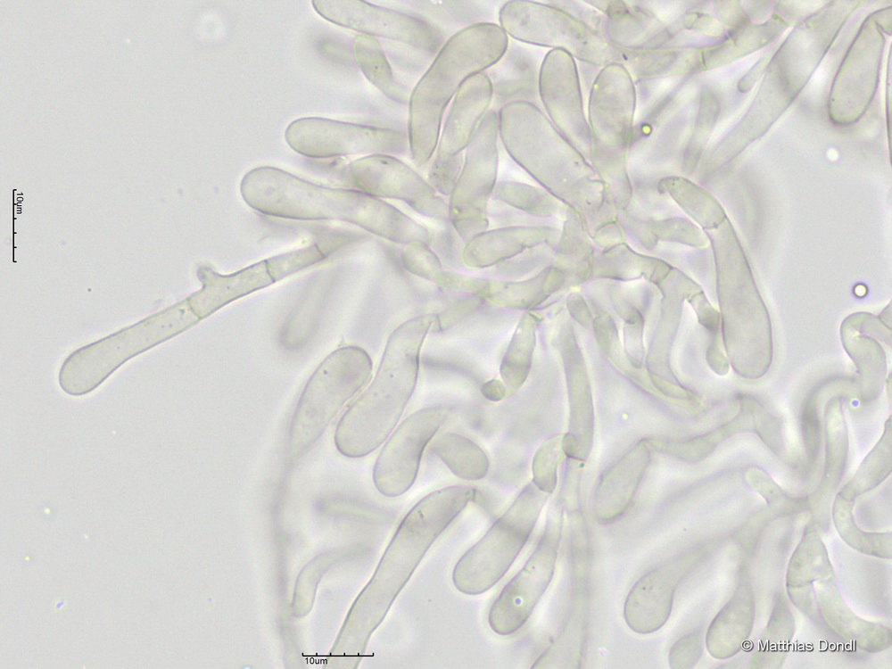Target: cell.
<instances>
[{
    "label": "cell",
    "mask_w": 892,
    "mask_h": 669,
    "mask_svg": "<svg viewBox=\"0 0 892 669\" xmlns=\"http://www.w3.org/2000/svg\"><path fill=\"white\" fill-rule=\"evenodd\" d=\"M475 490L448 486L421 499L404 516L373 576L353 602L330 653V664L356 668L369 638L384 619L434 541L474 500Z\"/></svg>",
    "instance_id": "cell-1"
},
{
    "label": "cell",
    "mask_w": 892,
    "mask_h": 669,
    "mask_svg": "<svg viewBox=\"0 0 892 669\" xmlns=\"http://www.w3.org/2000/svg\"><path fill=\"white\" fill-rule=\"evenodd\" d=\"M435 314L414 317L388 337L374 379L341 417L334 435L347 458L378 448L399 422L417 384L419 356Z\"/></svg>",
    "instance_id": "cell-2"
},
{
    "label": "cell",
    "mask_w": 892,
    "mask_h": 669,
    "mask_svg": "<svg viewBox=\"0 0 892 669\" xmlns=\"http://www.w3.org/2000/svg\"><path fill=\"white\" fill-rule=\"evenodd\" d=\"M509 37L495 22L475 24L450 36L412 87L407 114L409 154L421 168L433 158L444 112L470 77L504 54Z\"/></svg>",
    "instance_id": "cell-3"
},
{
    "label": "cell",
    "mask_w": 892,
    "mask_h": 669,
    "mask_svg": "<svg viewBox=\"0 0 892 669\" xmlns=\"http://www.w3.org/2000/svg\"><path fill=\"white\" fill-rule=\"evenodd\" d=\"M244 201L254 211L294 220H340L373 235L384 230L389 208L382 199L357 189L319 186L285 170L260 166L240 183Z\"/></svg>",
    "instance_id": "cell-4"
},
{
    "label": "cell",
    "mask_w": 892,
    "mask_h": 669,
    "mask_svg": "<svg viewBox=\"0 0 892 669\" xmlns=\"http://www.w3.org/2000/svg\"><path fill=\"white\" fill-rule=\"evenodd\" d=\"M713 236L727 354L740 376H762L768 370L772 356L767 310L728 219Z\"/></svg>",
    "instance_id": "cell-5"
},
{
    "label": "cell",
    "mask_w": 892,
    "mask_h": 669,
    "mask_svg": "<svg viewBox=\"0 0 892 669\" xmlns=\"http://www.w3.org/2000/svg\"><path fill=\"white\" fill-rule=\"evenodd\" d=\"M499 137L510 157L558 196L597 197L599 184L579 153L542 109L512 103L498 112Z\"/></svg>",
    "instance_id": "cell-6"
},
{
    "label": "cell",
    "mask_w": 892,
    "mask_h": 669,
    "mask_svg": "<svg viewBox=\"0 0 892 669\" xmlns=\"http://www.w3.org/2000/svg\"><path fill=\"white\" fill-rule=\"evenodd\" d=\"M368 353L343 346L326 357L307 381L292 415L285 443L289 459L308 452L372 372Z\"/></svg>",
    "instance_id": "cell-7"
},
{
    "label": "cell",
    "mask_w": 892,
    "mask_h": 669,
    "mask_svg": "<svg viewBox=\"0 0 892 669\" xmlns=\"http://www.w3.org/2000/svg\"><path fill=\"white\" fill-rule=\"evenodd\" d=\"M636 103V87L627 70L619 63L601 68L588 101L590 159L624 196L629 193L624 167L632 145Z\"/></svg>",
    "instance_id": "cell-8"
},
{
    "label": "cell",
    "mask_w": 892,
    "mask_h": 669,
    "mask_svg": "<svg viewBox=\"0 0 892 669\" xmlns=\"http://www.w3.org/2000/svg\"><path fill=\"white\" fill-rule=\"evenodd\" d=\"M547 498L548 493L533 482L523 489L508 510L455 565L452 582L458 591L479 595L503 577L526 543Z\"/></svg>",
    "instance_id": "cell-9"
},
{
    "label": "cell",
    "mask_w": 892,
    "mask_h": 669,
    "mask_svg": "<svg viewBox=\"0 0 892 669\" xmlns=\"http://www.w3.org/2000/svg\"><path fill=\"white\" fill-rule=\"evenodd\" d=\"M500 27L517 42L563 50L581 62L603 68L619 63V49L569 12L535 1H508L498 13Z\"/></svg>",
    "instance_id": "cell-10"
},
{
    "label": "cell",
    "mask_w": 892,
    "mask_h": 669,
    "mask_svg": "<svg viewBox=\"0 0 892 669\" xmlns=\"http://www.w3.org/2000/svg\"><path fill=\"white\" fill-rule=\"evenodd\" d=\"M363 237L357 233L325 236L300 249L262 260L227 275H221L211 268H202L203 286L192 301V308L201 319L205 318L244 296L326 260Z\"/></svg>",
    "instance_id": "cell-11"
},
{
    "label": "cell",
    "mask_w": 892,
    "mask_h": 669,
    "mask_svg": "<svg viewBox=\"0 0 892 669\" xmlns=\"http://www.w3.org/2000/svg\"><path fill=\"white\" fill-rule=\"evenodd\" d=\"M499 138L498 112L490 110L464 150L463 167L448 203L449 220L465 241L485 231L489 225V201L497 183Z\"/></svg>",
    "instance_id": "cell-12"
},
{
    "label": "cell",
    "mask_w": 892,
    "mask_h": 669,
    "mask_svg": "<svg viewBox=\"0 0 892 669\" xmlns=\"http://www.w3.org/2000/svg\"><path fill=\"white\" fill-rule=\"evenodd\" d=\"M285 139L294 152L310 158L409 154L406 131L318 117L292 121Z\"/></svg>",
    "instance_id": "cell-13"
},
{
    "label": "cell",
    "mask_w": 892,
    "mask_h": 669,
    "mask_svg": "<svg viewBox=\"0 0 892 669\" xmlns=\"http://www.w3.org/2000/svg\"><path fill=\"white\" fill-rule=\"evenodd\" d=\"M313 9L338 26L382 41L406 44L436 54L447 34L433 22L389 6L358 0H314Z\"/></svg>",
    "instance_id": "cell-14"
},
{
    "label": "cell",
    "mask_w": 892,
    "mask_h": 669,
    "mask_svg": "<svg viewBox=\"0 0 892 669\" xmlns=\"http://www.w3.org/2000/svg\"><path fill=\"white\" fill-rule=\"evenodd\" d=\"M561 533L562 514L554 511L534 551L490 608L488 623L497 634L516 632L530 617L553 577Z\"/></svg>",
    "instance_id": "cell-15"
},
{
    "label": "cell",
    "mask_w": 892,
    "mask_h": 669,
    "mask_svg": "<svg viewBox=\"0 0 892 669\" xmlns=\"http://www.w3.org/2000/svg\"><path fill=\"white\" fill-rule=\"evenodd\" d=\"M884 37L874 12L863 23L833 81L829 115L837 124L856 121L875 94Z\"/></svg>",
    "instance_id": "cell-16"
},
{
    "label": "cell",
    "mask_w": 892,
    "mask_h": 669,
    "mask_svg": "<svg viewBox=\"0 0 892 669\" xmlns=\"http://www.w3.org/2000/svg\"><path fill=\"white\" fill-rule=\"evenodd\" d=\"M451 408L437 405L412 413L392 433L381 450L373 469L376 490L385 497H398L414 483L423 451L450 416Z\"/></svg>",
    "instance_id": "cell-17"
},
{
    "label": "cell",
    "mask_w": 892,
    "mask_h": 669,
    "mask_svg": "<svg viewBox=\"0 0 892 669\" xmlns=\"http://www.w3.org/2000/svg\"><path fill=\"white\" fill-rule=\"evenodd\" d=\"M347 175L357 190L378 198L401 200L423 216L445 221L448 204L416 170L387 154L358 158L347 167Z\"/></svg>",
    "instance_id": "cell-18"
},
{
    "label": "cell",
    "mask_w": 892,
    "mask_h": 669,
    "mask_svg": "<svg viewBox=\"0 0 892 669\" xmlns=\"http://www.w3.org/2000/svg\"><path fill=\"white\" fill-rule=\"evenodd\" d=\"M541 106L558 132L584 158L590 159V131L574 59L558 49L549 51L541 65Z\"/></svg>",
    "instance_id": "cell-19"
},
{
    "label": "cell",
    "mask_w": 892,
    "mask_h": 669,
    "mask_svg": "<svg viewBox=\"0 0 892 669\" xmlns=\"http://www.w3.org/2000/svg\"><path fill=\"white\" fill-rule=\"evenodd\" d=\"M693 555L673 558L650 570L629 591L624 607L627 625L640 634L652 633L668 620L675 589L687 574Z\"/></svg>",
    "instance_id": "cell-20"
},
{
    "label": "cell",
    "mask_w": 892,
    "mask_h": 669,
    "mask_svg": "<svg viewBox=\"0 0 892 669\" xmlns=\"http://www.w3.org/2000/svg\"><path fill=\"white\" fill-rule=\"evenodd\" d=\"M604 15L600 34L619 49L668 46L673 39L665 25L648 7L624 1H586Z\"/></svg>",
    "instance_id": "cell-21"
},
{
    "label": "cell",
    "mask_w": 892,
    "mask_h": 669,
    "mask_svg": "<svg viewBox=\"0 0 892 669\" xmlns=\"http://www.w3.org/2000/svg\"><path fill=\"white\" fill-rule=\"evenodd\" d=\"M542 60L523 43L509 40L501 57L484 72L492 88L491 110L499 112L512 103H529L541 108L539 78Z\"/></svg>",
    "instance_id": "cell-22"
},
{
    "label": "cell",
    "mask_w": 892,
    "mask_h": 669,
    "mask_svg": "<svg viewBox=\"0 0 892 669\" xmlns=\"http://www.w3.org/2000/svg\"><path fill=\"white\" fill-rule=\"evenodd\" d=\"M491 103L492 88L484 71L466 80L450 102L436 151L450 155L464 152L490 112Z\"/></svg>",
    "instance_id": "cell-23"
},
{
    "label": "cell",
    "mask_w": 892,
    "mask_h": 669,
    "mask_svg": "<svg viewBox=\"0 0 892 669\" xmlns=\"http://www.w3.org/2000/svg\"><path fill=\"white\" fill-rule=\"evenodd\" d=\"M437 285L481 297L490 303L508 309L524 310L538 304L550 288L548 273L525 281L484 279L442 270L434 281Z\"/></svg>",
    "instance_id": "cell-24"
},
{
    "label": "cell",
    "mask_w": 892,
    "mask_h": 669,
    "mask_svg": "<svg viewBox=\"0 0 892 669\" xmlns=\"http://www.w3.org/2000/svg\"><path fill=\"white\" fill-rule=\"evenodd\" d=\"M546 235V230L539 227H509L485 230L466 241L462 260L469 268H489L539 244Z\"/></svg>",
    "instance_id": "cell-25"
},
{
    "label": "cell",
    "mask_w": 892,
    "mask_h": 669,
    "mask_svg": "<svg viewBox=\"0 0 892 669\" xmlns=\"http://www.w3.org/2000/svg\"><path fill=\"white\" fill-rule=\"evenodd\" d=\"M648 465L642 452L632 453L601 477L594 498V516L601 524L619 518L629 508Z\"/></svg>",
    "instance_id": "cell-26"
},
{
    "label": "cell",
    "mask_w": 892,
    "mask_h": 669,
    "mask_svg": "<svg viewBox=\"0 0 892 669\" xmlns=\"http://www.w3.org/2000/svg\"><path fill=\"white\" fill-rule=\"evenodd\" d=\"M619 49V48H618ZM620 64L637 79L649 81L703 70L701 48L660 46L619 49Z\"/></svg>",
    "instance_id": "cell-27"
},
{
    "label": "cell",
    "mask_w": 892,
    "mask_h": 669,
    "mask_svg": "<svg viewBox=\"0 0 892 669\" xmlns=\"http://www.w3.org/2000/svg\"><path fill=\"white\" fill-rule=\"evenodd\" d=\"M392 8L424 18L441 28L450 37L479 23L493 22L492 8L479 1H389Z\"/></svg>",
    "instance_id": "cell-28"
},
{
    "label": "cell",
    "mask_w": 892,
    "mask_h": 669,
    "mask_svg": "<svg viewBox=\"0 0 892 669\" xmlns=\"http://www.w3.org/2000/svg\"><path fill=\"white\" fill-rule=\"evenodd\" d=\"M352 54L361 73L385 99L408 106L412 88L398 80L380 40L358 34L352 42Z\"/></svg>",
    "instance_id": "cell-29"
},
{
    "label": "cell",
    "mask_w": 892,
    "mask_h": 669,
    "mask_svg": "<svg viewBox=\"0 0 892 669\" xmlns=\"http://www.w3.org/2000/svg\"><path fill=\"white\" fill-rule=\"evenodd\" d=\"M747 596L746 589L739 590L710 624L706 644L713 657H731L739 649L741 642L748 635L752 624V605Z\"/></svg>",
    "instance_id": "cell-30"
},
{
    "label": "cell",
    "mask_w": 892,
    "mask_h": 669,
    "mask_svg": "<svg viewBox=\"0 0 892 669\" xmlns=\"http://www.w3.org/2000/svg\"><path fill=\"white\" fill-rule=\"evenodd\" d=\"M432 450L461 479L480 480L489 470V459L483 450L459 434L449 432L441 434L434 440Z\"/></svg>",
    "instance_id": "cell-31"
},
{
    "label": "cell",
    "mask_w": 892,
    "mask_h": 669,
    "mask_svg": "<svg viewBox=\"0 0 892 669\" xmlns=\"http://www.w3.org/2000/svg\"><path fill=\"white\" fill-rule=\"evenodd\" d=\"M537 318L524 314L518 322L502 358L500 374L507 389V397L516 393L530 372L535 345Z\"/></svg>",
    "instance_id": "cell-32"
},
{
    "label": "cell",
    "mask_w": 892,
    "mask_h": 669,
    "mask_svg": "<svg viewBox=\"0 0 892 669\" xmlns=\"http://www.w3.org/2000/svg\"><path fill=\"white\" fill-rule=\"evenodd\" d=\"M782 28L783 22L776 18L759 26H749L747 23L739 26L737 31L726 41L701 48L704 70L716 67L731 57L740 55L741 51L745 54L761 47L775 37Z\"/></svg>",
    "instance_id": "cell-33"
},
{
    "label": "cell",
    "mask_w": 892,
    "mask_h": 669,
    "mask_svg": "<svg viewBox=\"0 0 892 669\" xmlns=\"http://www.w3.org/2000/svg\"><path fill=\"white\" fill-rule=\"evenodd\" d=\"M662 186L703 225L718 226L727 219L717 200L692 182L681 178H669L662 181Z\"/></svg>",
    "instance_id": "cell-34"
},
{
    "label": "cell",
    "mask_w": 892,
    "mask_h": 669,
    "mask_svg": "<svg viewBox=\"0 0 892 669\" xmlns=\"http://www.w3.org/2000/svg\"><path fill=\"white\" fill-rule=\"evenodd\" d=\"M720 113V101L717 95L709 88L700 92L698 108L691 133L685 143L682 155V169L686 173L692 171L699 160Z\"/></svg>",
    "instance_id": "cell-35"
},
{
    "label": "cell",
    "mask_w": 892,
    "mask_h": 669,
    "mask_svg": "<svg viewBox=\"0 0 892 669\" xmlns=\"http://www.w3.org/2000/svg\"><path fill=\"white\" fill-rule=\"evenodd\" d=\"M491 199L534 215H547L555 205L553 198L545 191L508 180L496 183Z\"/></svg>",
    "instance_id": "cell-36"
},
{
    "label": "cell",
    "mask_w": 892,
    "mask_h": 669,
    "mask_svg": "<svg viewBox=\"0 0 892 669\" xmlns=\"http://www.w3.org/2000/svg\"><path fill=\"white\" fill-rule=\"evenodd\" d=\"M380 43L396 78L409 87L417 84L436 55L406 44L382 40Z\"/></svg>",
    "instance_id": "cell-37"
},
{
    "label": "cell",
    "mask_w": 892,
    "mask_h": 669,
    "mask_svg": "<svg viewBox=\"0 0 892 669\" xmlns=\"http://www.w3.org/2000/svg\"><path fill=\"white\" fill-rule=\"evenodd\" d=\"M841 338L846 351L862 375L872 371L883 376L885 354L874 337L857 330L845 319L841 326Z\"/></svg>",
    "instance_id": "cell-38"
},
{
    "label": "cell",
    "mask_w": 892,
    "mask_h": 669,
    "mask_svg": "<svg viewBox=\"0 0 892 669\" xmlns=\"http://www.w3.org/2000/svg\"><path fill=\"white\" fill-rule=\"evenodd\" d=\"M326 553L315 558L302 568L295 583L293 613L295 616L307 615L313 604L317 582L331 562Z\"/></svg>",
    "instance_id": "cell-39"
},
{
    "label": "cell",
    "mask_w": 892,
    "mask_h": 669,
    "mask_svg": "<svg viewBox=\"0 0 892 669\" xmlns=\"http://www.w3.org/2000/svg\"><path fill=\"white\" fill-rule=\"evenodd\" d=\"M427 173V182L441 195L451 194L464 163V152L446 154L435 151Z\"/></svg>",
    "instance_id": "cell-40"
},
{
    "label": "cell",
    "mask_w": 892,
    "mask_h": 669,
    "mask_svg": "<svg viewBox=\"0 0 892 669\" xmlns=\"http://www.w3.org/2000/svg\"><path fill=\"white\" fill-rule=\"evenodd\" d=\"M401 260L407 271L429 281L434 282L436 276L443 270L438 256L429 248L428 244L422 241L406 244Z\"/></svg>",
    "instance_id": "cell-41"
},
{
    "label": "cell",
    "mask_w": 892,
    "mask_h": 669,
    "mask_svg": "<svg viewBox=\"0 0 892 669\" xmlns=\"http://www.w3.org/2000/svg\"><path fill=\"white\" fill-rule=\"evenodd\" d=\"M560 458V440L550 439L535 453L533 460V483L541 491L550 493L557 484V469Z\"/></svg>",
    "instance_id": "cell-42"
},
{
    "label": "cell",
    "mask_w": 892,
    "mask_h": 669,
    "mask_svg": "<svg viewBox=\"0 0 892 669\" xmlns=\"http://www.w3.org/2000/svg\"><path fill=\"white\" fill-rule=\"evenodd\" d=\"M702 649V638L699 630L681 637L669 651L670 666L675 669L692 667L699 659Z\"/></svg>",
    "instance_id": "cell-43"
},
{
    "label": "cell",
    "mask_w": 892,
    "mask_h": 669,
    "mask_svg": "<svg viewBox=\"0 0 892 669\" xmlns=\"http://www.w3.org/2000/svg\"><path fill=\"white\" fill-rule=\"evenodd\" d=\"M484 301L475 294L458 300L443 311L435 314V320L432 327L434 332H441L464 318L467 315L478 310Z\"/></svg>",
    "instance_id": "cell-44"
},
{
    "label": "cell",
    "mask_w": 892,
    "mask_h": 669,
    "mask_svg": "<svg viewBox=\"0 0 892 669\" xmlns=\"http://www.w3.org/2000/svg\"><path fill=\"white\" fill-rule=\"evenodd\" d=\"M673 31L687 29L709 37H718L723 32L721 23L706 13L689 12L680 21L670 25Z\"/></svg>",
    "instance_id": "cell-45"
},
{
    "label": "cell",
    "mask_w": 892,
    "mask_h": 669,
    "mask_svg": "<svg viewBox=\"0 0 892 669\" xmlns=\"http://www.w3.org/2000/svg\"><path fill=\"white\" fill-rule=\"evenodd\" d=\"M482 394L489 401H499L507 397V389L501 380L493 378L481 387Z\"/></svg>",
    "instance_id": "cell-46"
}]
</instances>
